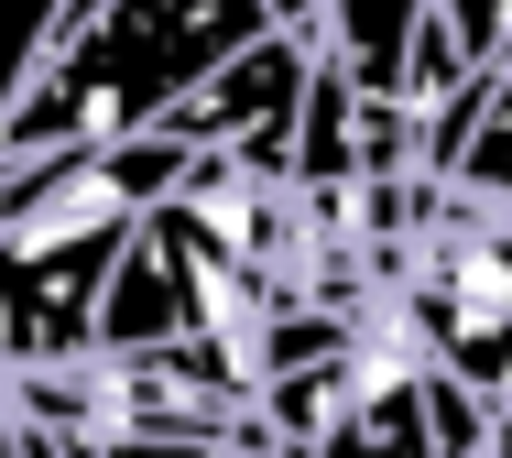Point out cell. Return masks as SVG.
Wrapping results in <instances>:
<instances>
[{"label":"cell","instance_id":"obj_1","mask_svg":"<svg viewBox=\"0 0 512 458\" xmlns=\"http://www.w3.org/2000/svg\"><path fill=\"white\" fill-rule=\"evenodd\" d=\"M262 33H273L262 0H88L55 33V55L33 66V88L11 99V120H0V175L164 131Z\"/></svg>","mask_w":512,"mask_h":458},{"label":"cell","instance_id":"obj_2","mask_svg":"<svg viewBox=\"0 0 512 458\" xmlns=\"http://www.w3.org/2000/svg\"><path fill=\"white\" fill-rule=\"evenodd\" d=\"M393 328L425 349V371H447L458 393L512 415V219L436 197V219L414 229L404 273H393Z\"/></svg>","mask_w":512,"mask_h":458},{"label":"cell","instance_id":"obj_3","mask_svg":"<svg viewBox=\"0 0 512 458\" xmlns=\"http://www.w3.org/2000/svg\"><path fill=\"white\" fill-rule=\"evenodd\" d=\"M436 55H447L436 0H327V22H316V66L349 99H382V110H414Z\"/></svg>","mask_w":512,"mask_h":458},{"label":"cell","instance_id":"obj_4","mask_svg":"<svg viewBox=\"0 0 512 458\" xmlns=\"http://www.w3.org/2000/svg\"><path fill=\"white\" fill-rule=\"evenodd\" d=\"M436 197L512 219V66L480 88V110H469V142H458V164H447V186H436Z\"/></svg>","mask_w":512,"mask_h":458},{"label":"cell","instance_id":"obj_5","mask_svg":"<svg viewBox=\"0 0 512 458\" xmlns=\"http://www.w3.org/2000/svg\"><path fill=\"white\" fill-rule=\"evenodd\" d=\"M66 22H77V0H0V120H11V99L33 88V66L55 55Z\"/></svg>","mask_w":512,"mask_h":458},{"label":"cell","instance_id":"obj_6","mask_svg":"<svg viewBox=\"0 0 512 458\" xmlns=\"http://www.w3.org/2000/svg\"><path fill=\"white\" fill-rule=\"evenodd\" d=\"M436 33L458 44L469 77H502L512 66V0H436Z\"/></svg>","mask_w":512,"mask_h":458},{"label":"cell","instance_id":"obj_7","mask_svg":"<svg viewBox=\"0 0 512 458\" xmlns=\"http://www.w3.org/2000/svg\"><path fill=\"white\" fill-rule=\"evenodd\" d=\"M99 458H273V448H175V437H120Z\"/></svg>","mask_w":512,"mask_h":458},{"label":"cell","instance_id":"obj_8","mask_svg":"<svg viewBox=\"0 0 512 458\" xmlns=\"http://www.w3.org/2000/svg\"><path fill=\"white\" fill-rule=\"evenodd\" d=\"M262 11H273V33H316L327 22V0H262Z\"/></svg>","mask_w":512,"mask_h":458},{"label":"cell","instance_id":"obj_9","mask_svg":"<svg viewBox=\"0 0 512 458\" xmlns=\"http://www.w3.org/2000/svg\"><path fill=\"white\" fill-rule=\"evenodd\" d=\"M491 458H512V415H502V426H491Z\"/></svg>","mask_w":512,"mask_h":458}]
</instances>
